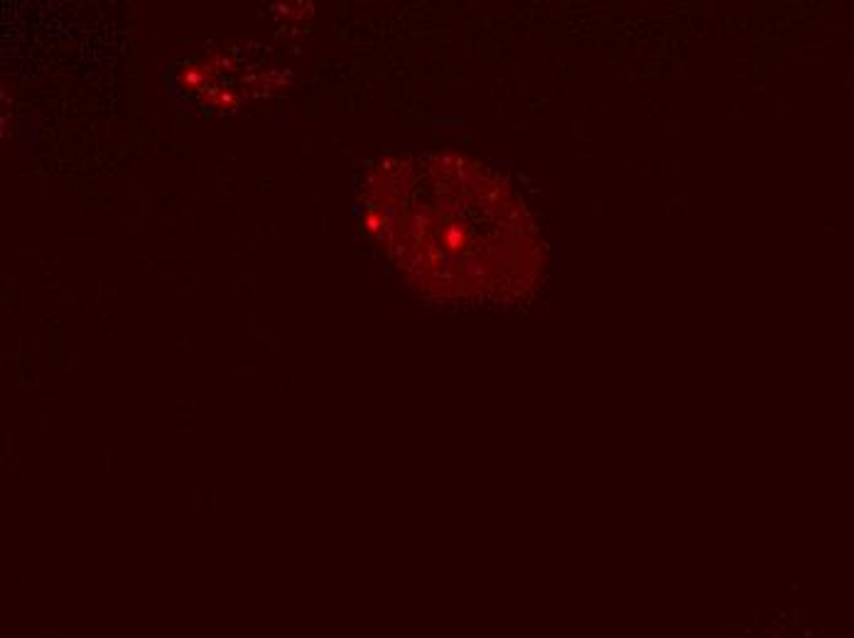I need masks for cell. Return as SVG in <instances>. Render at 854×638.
<instances>
[{
	"label": "cell",
	"mask_w": 854,
	"mask_h": 638,
	"mask_svg": "<svg viewBox=\"0 0 854 638\" xmlns=\"http://www.w3.org/2000/svg\"><path fill=\"white\" fill-rule=\"evenodd\" d=\"M366 236L413 290L445 302L511 304L542 275V241L515 190L459 153L384 158L366 175Z\"/></svg>",
	"instance_id": "1"
}]
</instances>
